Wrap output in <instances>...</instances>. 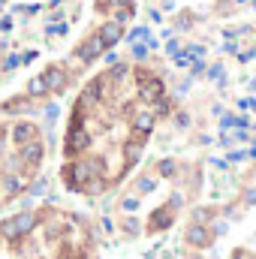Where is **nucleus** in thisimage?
<instances>
[{"mask_svg": "<svg viewBox=\"0 0 256 259\" xmlns=\"http://www.w3.org/2000/svg\"><path fill=\"white\" fill-rule=\"evenodd\" d=\"M169 109L166 84L154 69L109 55V66L91 75L72 103L64 133V187L100 196L124 181Z\"/></svg>", "mask_w": 256, "mask_h": 259, "instance_id": "obj_1", "label": "nucleus"}, {"mask_svg": "<svg viewBox=\"0 0 256 259\" xmlns=\"http://www.w3.org/2000/svg\"><path fill=\"white\" fill-rule=\"evenodd\" d=\"M169 223H172V208H160V211L151 214L148 229H163V226H169Z\"/></svg>", "mask_w": 256, "mask_h": 259, "instance_id": "obj_3", "label": "nucleus"}, {"mask_svg": "<svg viewBox=\"0 0 256 259\" xmlns=\"http://www.w3.org/2000/svg\"><path fill=\"white\" fill-rule=\"evenodd\" d=\"M139 15V0H0V81L27 66L72 78L109 58Z\"/></svg>", "mask_w": 256, "mask_h": 259, "instance_id": "obj_2", "label": "nucleus"}, {"mask_svg": "<svg viewBox=\"0 0 256 259\" xmlns=\"http://www.w3.org/2000/svg\"><path fill=\"white\" fill-rule=\"evenodd\" d=\"M190 241H193V244H208L205 229H199V226H196V229H190Z\"/></svg>", "mask_w": 256, "mask_h": 259, "instance_id": "obj_4", "label": "nucleus"}]
</instances>
